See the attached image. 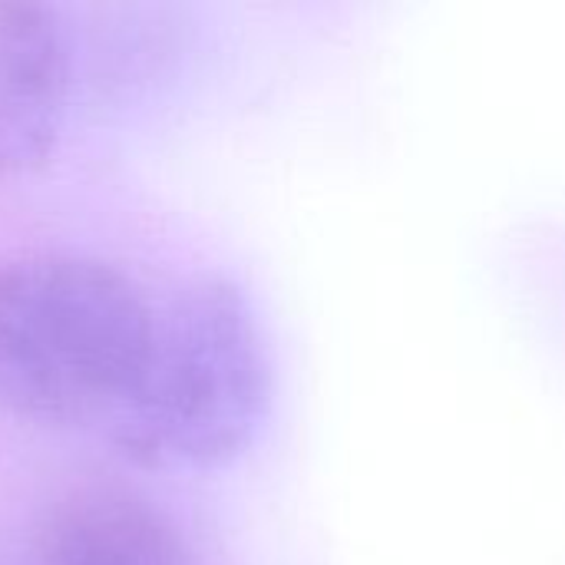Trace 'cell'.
<instances>
[{"mask_svg":"<svg viewBox=\"0 0 565 565\" xmlns=\"http://www.w3.org/2000/svg\"><path fill=\"white\" fill-rule=\"evenodd\" d=\"M40 565H189L172 520L122 487H83L40 530Z\"/></svg>","mask_w":565,"mask_h":565,"instance_id":"4","label":"cell"},{"mask_svg":"<svg viewBox=\"0 0 565 565\" xmlns=\"http://www.w3.org/2000/svg\"><path fill=\"white\" fill-rule=\"evenodd\" d=\"M156 311L116 268L26 255L0 268V404L46 427L116 420L149 358Z\"/></svg>","mask_w":565,"mask_h":565,"instance_id":"1","label":"cell"},{"mask_svg":"<svg viewBox=\"0 0 565 565\" xmlns=\"http://www.w3.org/2000/svg\"><path fill=\"white\" fill-rule=\"evenodd\" d=\"M70 53L53 10L0 0V175L40 169L63 132Z\"/></svg>","mask_w":565,"mask_h":565,"instance_id":"3","label":"cell"},{"mask_svg":"<svg viewBox=\"0 0 565 565\" xmlns=\"http://www.w3.org/2000/svg\"><path fill=\"white\" fill-rule=\"evenodd\" d=\"M268 404L262 321L232 278L209 275L156 311L146 367L113 437L142 467H218L255 440Z\"/></svg>","mask_w":565,"mask_h":565,"instance_id":"2","label":"cell"}]
</instances>
